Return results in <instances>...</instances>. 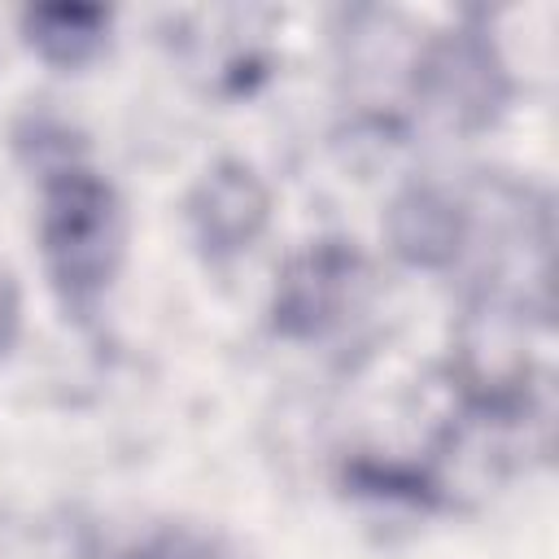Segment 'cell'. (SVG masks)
Wrapping results in <instances>:
<instances>
[{
  "mask_svg": "<svg viewBox=\"0 0 559 559\" xmlns=\"http://www.w3.org/2000/svg\"><path fill=\"white\" fill-rule=\"evenodd\" d=\"M26 44L52 66H83L105 48L109 13L87 4H44L22 17Z\"/></svg>",
  "mask_w": 559,
  "mask_h": 559,
  "instance_id": "ba28073f",
  "label": "cell"
},
{
  "mask_svg": "<svg viewBox=\"0 0 559 559\" xmlns=\"http://www.w3.org/2000/svg\"><path fill=\"white\" fill-rule=\"evenodd\" d=\"M419 44L411 39V31L380 9H362L349 17L345 31V70L358 87H393L406 83L411 87V70H415Z\"/></svg>",
  "mask_w": 559,
  "mask_h": 559,
  "instance_id": "52a82bcc",
  "label": "cell"
},
{
  "mask_svg": "<svg viewBox=\"0 0 559 559\" xmlns=\"http://www.w3.org/2000/svg\"><path fill=\"white\" fill-rule=\"evenodd\" d=\"M411 92L450 131H480L507 100V66L489 35L459 26L432 44H419Z\"/></svg>",
  "mask_w": 559,
  "mask_h": 559,
  "instance_id": "3957f363",
  "label": "cell"
},
{
  "mask_svg": "<svg viewBox=\"0 0 559 559\" xmlns=\"http://www.w3.org/2000/svg\"><path fill=\"white\" fill-rule=\"evenodd\" d=\"M17 323H22V297H17V284H13V275L0 266V354L13 345V336H17Z\"/></svg>",
  "mask_w": 559,
  "mask_h": 559,
  "instance_id": "30bf717a",
  "label": "cell"
},
{
  "mask_svg": "<svg viewBox=\"0 0 559 559\" xmlns=\"http://www.w3.org/2000/svg\"><path fill=\"white\" fill-rule=\"evenodd\" d=\"M358 280V258L345 245H310L306 253L288 258L275 284V328L284 336H319L332 323H341L349 293Z\"/></svg>",
  "mask_w": 559,
  "mask_h": 559,
  "instance_id": "5b68a950",
  "label": "cell"
},
{
  "mask_svg": "<svg viewBox=\"0 0 559 559\" xmlns=\"http://www.w3.org/2000/svg\"><path fill=\"white\" fill-rule=\"evenodd\" d=\"M528 323L524 306L502 293L485 288L463 306L454 328V380L480 411H515L528 393Z\"/></svg>",
  "mask_w": 559,
  "mask_h": 559,
  "instance_id": "7a4b0ae2",
  "label": "cell"
},
{
  "mask_svg": "<svg viewBox=\"0 0 559 559\" xmlns=\"http://www.w3.org/2000/svg\"><path fill=\"white\" fill-rule=\"evenodd\" d=\"M467 205L437 183L402 188L384 214V236L393 253L424 271L450 266L467 245Z\"/></svg>",
  "mask_w": 559,
  "mask_h": 559,
  "instance_id": "8992f818",
  "label": "cell"
},
{
  "mask_svg": "<svg viewBox=\"0 0 559 559\" xmlns=\"http://www.w3.org/2000/svg\"><path fill=\"white\" fill-rule=\"evenodd\" d=\"M127 559H214L210 542L188 533V528H162L153 537H144Z\"/></svg>",
  "mask_w": 559,
  "mask_h": 559,
  "instance_id": "9c48e42d",
  "label": "cell"
},
{
  "mask_svg": "<svg viewBox=\"0 0 559 559\" xmlns=\"http://www.w3.org/2000/svg\"><path fill=\"white\" fill-rule=\"evenodd\" d=\"M188 218H192L201 249L223 262V258L245 253L266 231L271 192L253 166L227 157V162H214L197 179V188L188 197Z\"/></svg>",
  "mask_w": 559,
  "mask_h": 559,
  "instance_id": "277c9868",
  "label": "cell"
},
{
  "mask_svg": "<svg viewBox=\"0 0 559 559\" xmlns=\"http://www.w3.org/2000/svg\"><path fill=\"white\" fill-rule=\"evenodd\" d=\"M39 240L66 301L92 306L114 280L122 253V210L114 188L83 166L57 170L44 183Z\"/></svg>",
  "mask_w": 559,
  "mask_h": 559,
  "instance_id": "6da1fadb",
  "label": "cell"
}]
</instances>
